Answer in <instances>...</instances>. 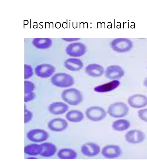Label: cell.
<instances>
[{"instance_id": "obj_13", "label": "cell", "mask_w": 147, "mask_h": 165, "mask_svg": "<svg viewBox=\"0 0 147 165\" xmlns=\"http://www.w3.org/2000/svg\"><path fill=\"white\" fill-rule=\"evenodd\" d=\"M69 109V106L62 102H56L51 104L49 107V110L52 113L61 115L65 113Z\"/></svg>"}, {"instance_id": "obj_22", "label": "cell", "mask_w": 147, "mask_h": 165, "mask_svg": "<svg viewBox=\"0 0 147 165\" xmlns=\"http://www.w3.org/2000/svg\"><path fill=\"white\" fill-rule=\"evenodd\" d=\"M144 85L147 88V77L145 78L143 81Z\"/></svg>"}, {"instance_id": "obj_20", "label": "cell", "mask_w": 147, "mask_h": 165, "mask_svg": "<svg viewBox=\"0 0 147 165\" xmlns=\"http://www.w3.org/2000/svg\"><path fill=\"white\" fill-rule=\"evenodd\" d=\"M138 116L142 120L147 122V109L139 110L138 112Z\"/></svg>"}, {"instance_id": "obj_16", "label": "cell", "mask_w": 147, "mask_h": 165, "mask_svg": "<svg viewBox=\"0 0 147 165\" xmlns=\"http://www.w3.org/2000/svg\"><path fill=\"white\" fill-rule=\"evenodd\" d=\"M130 125V123L128 120L122 119L113 122L112 124V127L115 130L121 131L127 130Z\"/></svg>"}, {"instance_id": "obj_12", "label": "cell", "mask_w": 147, "mask_h": 165, "mask_svg": "<svg viewBox=\"0 0 147 165\" xmlns=\"http://www.w3.org/2000/svg\"><path fill=\"white\" fill-rule=\"evenodd\" d=\"M120 82L117 80H112L107 83L97 86L94 88L95 91L98 93H105L112 91L117 88Z\"/></svg>"}, {"instance_id": "obj_19", "label": "cell", "mask_w": 147, "mask_h": 165, "mask_svg": "<svg viewBox=\"0 0 147 165\" xmlns=\"http://www.w3.org/2000/svg\"><path fill=\"white\" fill-rule=\"evenodd\" d=\"M33 74L32 68L30 65H25V79H28L31 78Z\"/></svg>"}, {"instance_id": "obj_9", "label": "cell", "mask_w": 147, "mask_h": 165, "mask_svg": "<svg viewBox=\"0 0 147 165\" xmlns=\"http://www.w3.org/2000/svg\"><path fill=\"white\" fill-rule=\"evenodd\" d=\"M99 146L94 142H88L84 144L81 147V152L84 156L93 157L97 155L100 152Z\"/></svg>"}, {"instance_id": "obj_8", "label": "cell", "mask_w": 147, "mask_h": 165, "mask_svg": "<svg viewBox=\"0 0 147 165\" xmlns=\"http://www.w3.org/2000/svg\"><path fill=\"white\" fill-rule=\"evenodd\" d=\"M127 102L130 106L133 108L144 107L147 105V97L141 94L134 95L128 98Z\"/></svg>"}, {"instance_id": "obj_18", "label": "cell", "mask_w": 147, "mask_h": 165, "mask_svg": "<svg viewBox=\"0 0 147 165\" xmlns=\"http://www.w3.org/2000/svg\"><path fill=\"white\" fill-rule=\"evenodd\" d=\"M25 94L33 92L35 88L34 84L29 80L25 81Z\"/></svg>"}, {"instance_id": "obj_10", "label": "cell", "mask_w": 147, "mask_h": 165, "mask_svg": "<svg viewBox=\"0 0 147 165\" xmlns=\"http://www.w3.org/2000/svg\"><path fill=\"white\" fill-rule=\"evenodd\" d=\"M125 139L128 143L136 144L142 142L145 138L144 133L140 130L134 129L128 131L125 135Z\"/></svg>"}, {"instance_id": "obj_3", "label": "cell", "mask_w": 147, "mask_h": 165, "mask_svg": "<svg viewBox=\"0 0 147 165\" xmlns=\"http://www.w3.org/2000/svg\"><path fill=\"white\" fill-rule=\"evenodd\" d=\"M129 109L127 104L122 102H116L111 104L109 106L107 113L111 117L120 118L126 116Z\"/></svg>"}, {"instance_id": "obj_1", "label": "cell", "mask_w": 147, "mask_h": 165, "mask_svg": "<svg viewBox=\"0 0 147 165\" xmlns=\"http://www.w3.org/2000/svg\"><path fill=\"white\" fill-rule=\"evenodd\" d=\"M61 97L65 102L71 106L78 105L83 99L81 92L75 88H70L64 90L61 93Z\"/></svg>"}, {"instance_id": "obj_17", "label": "cell", "mask_w": 147, "mask_h": 165, "mask_svg": "<svg viewBox=\"0 0 147 165\" xmlns=\"http://www.w3.org/2000/svg\"><path fill=\"white\" fill-rule=\"evenodd\" d=\"M58 156L61 159H74L77 158V153L71 149L64 148L59 151Z\"/></svg>"}, {"instance_id": "obj_14", "label": "cell", "mask_w": 147, "mask_h": 165, "mask_svg": "<svg viewBox=\"0 0 147 165\" xmlns=\"http://www.w3.org/2000/svg\"><path fill=\"white\" fill-rule=\"evenodd\" d=\"M84 116L81 111L76 109L71 110L66 115V119L71 122H79L83 119Z\"/></svg>"}, {"instance_id": "obj_4", "label": "cell", "mask_w": 147, "mask_h": 165, "mask_svg": "<svg viewBox=\"0 0 147 165\" xmlns=\"http://www.w3.org/2000/svg\"><path fill=\"white\" fill-rule=\"evenodd\" d=\"M107 112L102 107L99 106H93L89 107L85 112L87 118L93 121H100L105 118L107 116Z\"/></svg>"}, {"instance_id": "obj_11", "label": "cell", "mask_w": 147, "mask_h": 165, "mask_svg": "<svg viewBox=\"0 0 147 165\" xmlns=\"http://www.w3.org/2000/svg\"><path fill=\"white\" fill-rule=\"evenodd\" d=\"M85 72L89 76L95 78L101 76L105 71L102 66L96 64H90L85 68Z\"/></svg>"}, {"instance_id": "obj_21", "label": "cell", "mask_w": 147, "mask_h": 165, "mask_svg": "<svg viewBox=\"0 0 147 165\" xmlns=\"http://www.w3.org/2000/svg\"><path fill=\"white\" fill-rule=\"evenodd\" d=\"M35 94L32 92L25 94V101L26 102L30 101L32 100L35 97Z\"/></svg>"}, {"instance_id": "obj_2", "label": "cell", "mask_w": 147, "mask_h": 165, "mask_svg": "<svg viewBox=\"0 0 147 165\" xmlns=\"http://www.w3.org/2000/svg\"><path fill=\"white\" fill-rule=\"evenodd\" d=\"M50 81L53 85L61 88L71 87L75 82L72 76L64 72H58L53 74L51 78Z\"/></svg>"}, {"instance_id": "obj_6", "label": "cell", "mask_w": 147, "mask_h": 165, "mask_svg": "<svg viewBox=\"0 0 147 165\" xmlns=\"http://www.w3.org/2000/svg\"><path fill=\"white\" fill-rule=\"evenodd\" d=\"M125 71L121 66L117 65L107 67L105 71V77L111 80H117L122 78L125 74Z\"/></svg>"}, {"instance_id": "obj_15", "label": "cell", "mask_w": 147, "mask_h": 165, "mask_svg": "<svg viewBox=\"0 0 147 165\" xmlns=\"http://www.w3.org/2000/svg\"><path fill=\"white\" fill-rule=\"evenodd\" d=\"M65 67L69 70L77 71L80 70L83 67V64L80 60L71 58L66 60L64 63Z\"/></svg>"}, {"instance_id": "obj_5", "label": "cell", "mask_w": 147, "mask_h": 165, "mask_svg": "<svg viewBox=\"0 0 147 165\" xmlns=\"http://www.w3.org/2000/svg\"><path fill=\"white\" fill-rule=\"evenodd\" d=\"M55 71V68L53 66L43 64L37 66L34 72L38 77L42 78H47L52 76Z\"/></svg>"}, {"instance_id": "obj_7", "label": "cell", "mask_w": 147, "mask_h": 165, "mask_svg": "<svg viewBox=\"0 0 147 165\" xmlns=\"http://www.w3.org/2000/svg\"><path fill=\"white\" fill-rule=\"evenodd\" d=\"M101 153L105 158L108 159H114L119 157L121 154L120 146L116 145L106 146L102 149Z\"/></svg>"}]
</instances>
